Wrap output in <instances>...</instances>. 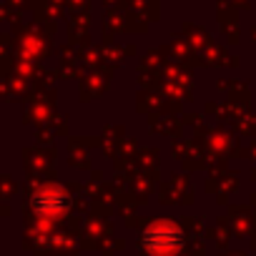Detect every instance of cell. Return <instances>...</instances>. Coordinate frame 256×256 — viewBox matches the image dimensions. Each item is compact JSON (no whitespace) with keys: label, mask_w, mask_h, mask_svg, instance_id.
<instances>
[{"label":"cell","mask_w":256,"mask_h":256,"mask_svg":"<svg viewBox=\"0 0 256 256\" xmlns=\"http://www.w3.org/2000/svg\"><path fill=\"white\" fill-rule=\"evenodd\" d=\"M141 246L148 254H158V256H171L184 246V231L178 224H174L171 218H161L154 221L151 226L144 228L141 234Z\"/></svg>","instance_id":"cell-1"},{"label":"cell","mask_w":256,"mask_h":256,"mask_svg":"<svg viewBox=\"0 0 256 256\" xmlns=\"http://www.w3.org/2000/svg\"><path fill=\"white\" fill-rule=\"evenodd\" d=\"M36 208L43 211V214H60L63 208H68V196L58 188H50V191H40L36 196Z\"/></svg>","instance_id":"cell-2"}]
</instances>
